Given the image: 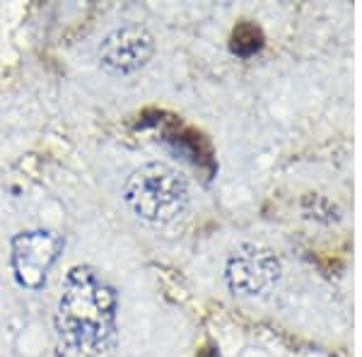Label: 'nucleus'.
Wrapping results in <instances>:
<instances>
[{
	"mask_svg": "<svg viewBox=\"0 0 362 357\" xmlns=\"http://www.w3.org/2000/svg\"><path fill=\"white\" fill-rule=\"evenodd\" d=\"M116 292L95 268L78 266L66 275L56 312V338L61 357H114Z\"/></svg>",
	"mask_w": 362,
	"mask_h": 357,
	"instance_id": "1",
	"label": "nucleus"
},
{
	"mask_svg": "<svg viewBox=\"0 0 362 357\" xmlns=\"http://www.w3.org/2000/svg\"><path fill=\"white\" fill-rule=\"evenodd\" d=\"M124 196L138 218L165 225L189 206V181L174 167L150 162L128 177Z\"/></svg>",
	"mask_w": 362,
	"mask_h": 357,
	"instance_id": "2",
	"label": "nucleus"
},
{
	"mask_svg": "<svg viewBox=\"0 0 362 357\" xmlns=\"http://www.w3.org/2000/svg\"><path fill=\"white\" fill-rule=\"evenodd\" d=\"M227 285L235 295L256 297L271 290L280 278V261L271 249L244 244L227 261Z\"/></svg>",
	"mask_w": 362,
	"mask_h": 357,
	"instance_id": "3",
	"label": "nucleus"
},
{
	"mask_svg": "<svg viewBox=\"0 0 362 357\" xmlns=\"http://www.w3.org/2000/svg\"><path fill=\"white\" fill-rule=\"evenodd\" d=\"M63 249V239L51 232H22L13 239V271L22 288L42 290L51 266Z\"/></svg>",
	"mask_w": 362,
	"mask_h": 357,
	"instance_id": "4",
	"label": "nucleus"
},
{
	"mask_svg": "<svg viewBox=\"0 0 362 357\" xmlns=\"http://www.w3.org/2000/svg\"><path fill=\"white\" fill-rule=\"evenodd\" d=\"M153 49V37L143 27H119L99 46V61L109 73L128 75L150 61Z\"/></svg>",
	"mask_w": 362,
	"mask_h": 357,
	"instance_id": "5",
	"label": "nucleus"
},
{
	"mask_svg": "<svg viewBox=\"0 0 362 357\" xmlns=\"http://www.w3.org/2000/svg\"><path fill=\"white\" fill-rule=\"evenodd\" d=\"M165 140L179 152V155L189 157L194 165H198V167H213L210 145L206 143V138H203L201 133L191 131V128H186V126H181V124L174 121V124L165 131Z\"/></svg>",
	"mask_w": 362,
	"mask_h": 357,
	"instance_id": "6",
	"label": "nucleus"
},
{
	"mask_svg": "<svg viewBox=\"0 0 362 357\" xmlns=\"http://www.w3.org/2000/svg\"><path fill=\"white\" fill-rule=\"evenodd\" d=\"M261 44H264V34H261V29L256 25H251V22H242L232 32V51L235 54L249 56L254 51H259Z\"/></svg>",
	"mask_w": 362,
	"mask_h": 357,
	"instance_id": "7",
	"label": "nucleus"
}]
</instances>
